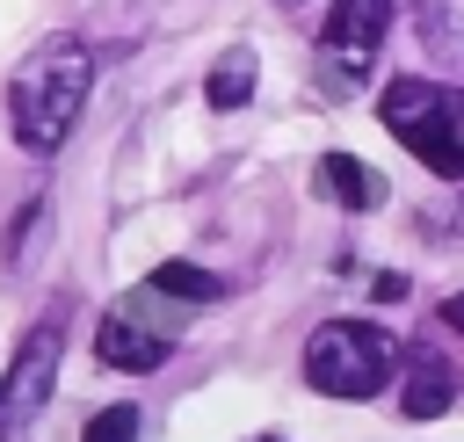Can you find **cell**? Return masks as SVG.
Listing matches in <instances>:
<instances>
[{
  "instance_id": "cell-1",
  "label": "cell",
  "mask_w": 464,
  "mask_h": 442,
  "mask_svg": "<svg viewBox=\"0 0 464 442\" xmlns=\"http://www.w3.org/2000/svg\"><path fill=\"white\" fill-rule=\"evenodd\" d=\"M87 87H94V58L80 36H44L14 80H7V123H14V145L22 152H58L87 109Z\"/></svg>"
},
{
  "instance_id": "cell-2",
  "label": "cell",
  "mask_w": 464,
  "mask_h": 442,
  "mask_svg": "<svg viewBox=\"0 0 464 442\" xmlns=\"http://www.w3.org/2000/svg\"><path fill=\"white\" fill-rule=\"evenodd\" d=\"M377 109H384V130H392L420 167L464 174V87H442V80L406 72V80H392V87L377 94Z\"/></svg>"
},
{
  "instance_id": "cell-3",
  "label": "cell",
  "mask_w": 464,
  "mask_h": 442,
  "mask_svg": "<svg viewBox=\"0 0 464 442\" xmlns=\"http://www.w3.org/2000/svg\"><path fill=\"white\" fill-rule=\"evenodd\" d=\"M399 377V341L370 319H326L304 341V384L326 399H377Z\"/></svg>"
},
{
  "instance_id": "cell-4",
  "label": "cell",
  "mask_w": 464,
  "mask_h": 442,
  "mask_svg": "<svg viewBox=\"0 0 464 442\" xmlns=\"http://www.w3.org/2000/svg\"><path fill=\"white\" fill-rule=\"evenodd\" d=\"M392 7H399V0H326L319 65H326V87H334V94L370 87V65H377V43H384V29H392Z\"/></svg>"
},
{
  "instance_id": "cell-5",
  "label": "cell",
  "mask_w": 464,
  "mask_h": 442,
  "mask_svg": "<svg viewBox=\"0 0 464 442\" xmlns=\"http://www.w3.org/2000/svg\"><path fill=\"white\" fill-rule=\"evenodd\" d=\"M58 348H65V312H51V319H36L22 333V348H14V362L0 377V442H14L44 413V399L58 384Z\"/></svg>"
},
{
  "instance_id": "cell-6",
  "label": "cell",
  "mask_w": 464,
  "mask_h": 442,
  "mask_svg": "<svg viewBox=\"0 0 464 442\" xmlns=\"http://www.w3.org/2000/svg\"><path fill=\"white\" fill-rule=\"evenodd\" d=\"M167 348H174V333H167V326H145V290H130V297L94 326V355H102L109 370H130V377L160 370Z\"/></svg>"
},
{
  "instance_id": "cell-7",
  "label": "cell",
  "mask_w": 464,
  "mask_h": 442,
  "mask_svg": "<svg viewBox=\"0 0 464 442\" xmlns=\"http://www.w3.org/2000/svg\"><path fill=\"white\" fill-rule=\"evenodd\" d=\"M399 370H406V384H399V413L406 420H435V413H450V399H457V355H442L435 341H413V348H399Z\"/></svg>"
},
{
  "instance_id": "cell-8",
  "label": "cell",
  "mask_w": 464,
  "mask_h": 442,
  "mask_svg": "<svg viewBox=\"0 0 464 442\" xmlns=\"http://www.w3.org/2000/svg\"><path fill=\"white\" fill-rule=\"evenodd\" d=\"M319 196L341 203V210H377V203H384V174L362 167L355 152H326V159H319Z\"/></svg>"
},
{
  "instance_id": "cell-9",
  "label": "cell",
  "mask_w": 464,
  "mask_h": 442,
  "mask_svg": "<svg viewBox=\"0 0 464 442\" xmlns=\"http://www.w3.org/2000/svg\"><path fill=\"white\" fill-rule=\"evenodd\" d=\"M145 283H152V297H181V304H218L225 297V283L210 268H196V261H160Z\"/></svg>"
},
{
  "instance_id": "cell-10",
  "label": "cell",
  "mask_w": 464,
  "mask_h": 442,
  "mask_svg": "<svg viewBox=\"0 0 464 442\" xmlns=\"http://www.w3.org/2000/svg\"><path fill=\"white\" fill-rule=\"evenodd\" d=\"M254 94V58L246 51H232V58H218V72H210V87H203V101L210 109H239Z\"/></svg>"
},
{
  "instance_id": "cell-11",
  "label": "cell",
  "mask_w": 464,
  "mask_h": 442,
  "mask_svg": "<svg viewBox=\"0 0 464 442\" xmlns=\"http://www.w3.org/2000/svg\"><path fill=\"white\" fill-rule=\"evenodd\" d=\"M80 442H138V406H102Z\"/></svg>"
},
{
  "instance_id": "cell-12",
  "label": "cell",
  "mask_w": 464,
  "mask_h": 442,
  "mask_svg": "<svg viewBox=\"0 0 464 442\" xmlns=\"http://www.w3.org/2000/svg\"><path fill=\"white\" fill-rule=\"evenodd\" d=\"M442 319H450V326L464 333V297H450V304H442Z\"/></svg>"
},
{
  "instance_id": "cell-13",
  "label": "cell",
  "mask_w": 464,
  "mask_h": 442,
  "mask_svg": "<svg viewBox=\"0 0 464 442\" xmlns=\"http://www.w3.org/2000/svg\"><path fill=\"white\" fill-rule=\"evenodd\" d=\"M268 442H276V435H268Z\"/></svg>"
},
{
  "instance_id": "cell-14",
  "label": "cell",
  "mask_w": 464,
  "mask_h": 442,
  "mask_svg": "<svg viewBox=\"0 0 464 442\" xmlns=\"http://www.w3.org/2000/svg\"><path fill=\"white\" fill-rule=\"evenodd\" d=\"M290 7H297V0H290Z\"/></svg>"
}]
</instances>
